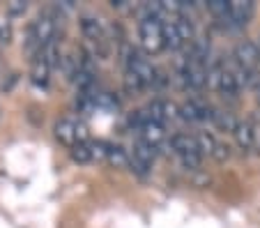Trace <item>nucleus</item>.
I'll list each match as a JSON object with an SVG mask.
<instances>
[{
	"mask_svg": "<svg viewBox=\"0 0 260 228\" xmlns=\"http://www.w3.org/2000/svg\"><path fill=\"white\" fill-rule=\"evenodd\" d=\"M168 145H171L173 154L180 159V164L184 166V169H189V171H198V169H201L203 152H201V148H198L196 136L173 134L171 141H168Z\"/></svg>",
	"mask_w": 260,
	"mask_h": 228,
	"instance_id": "obj_1",
	"label": "nucleus"
},
{
	"mask_svg": "<svg viewBox=\"0 0 260 228\" xmlns=\"http://www.w3.org/2000/svg\"><path fill=\"white\" fill-rule=\"evenodd\" d=\"M138 37H141V46L147 53H161L166 49V40H164V21H141L138 25Z\"/></svg>",
	"mask_w": 260,
	"mask_h": 228,
	"instance_id": "obj_2",
	"label": "nucleus"
},
{
	"mask_svg": "<svg viewBox=\"0 0 260 228\" xmlns=\"http://www.w3.org/2000/svg\"><path fill=\"white\" fill-rule=\"evenodd\" d=\"M212 115H214V109L210 104H205L203 100H196V97L187 100L180 106V118L184 122H205V120L212 122Z\"/></svg>",
	"mask_w": 260,
	"mask_h": 228,
	"instance_id": "obj_3",
	"label": "nucleus"
},
{
	"mask_svg": "<svg viewBox=\"0 0 260 228\" xmlns=\"http://www.w3.org/2000/svg\"><path fill=\"white\" fill-rule=\"evenodd\" d=\"M233 60H235L237 64H242V67H246V70H258L260 53H258L255 42H251V40L237 42L235 49H233Z\"/></svg>",
	"mask_w": 260,
	"mask_h": 228,
	"instance_id": "obj_4",
	"label": "nucleus"
},
{
	"mask_svg": "<svg viewBox=\"0 0 260 228\" xmlns=\"http://www.w3.org/2000/svg\"><path fill=\"white\" fill-rule=\"evenodd\" d=\"M145 111H147V115H150V120H154V122H159V124H166L168 120L180 118V106L171 100H152L147 104Z\"/></svg>",
	"mask_w": 260,
	"mask_h": 228,
	"instance_id": "obj_5",
	"label": "nucleus"
},
{
	"mask_svg": "<svg viewBox=\"0 0 260 228\" xmlns=\"http://www.w3.org/2000/svg\"><path fill=\"white\" fill-rule=\"evenodd\" d=\"M233 139H235V145H237V150H240L242 154H251L255 150L253 122H251V120L240 122V124H237V129H235V134H233Z\"/></svg>",
	"mask_w": 260,
	"mask_h": 228,
	"instance_id": "obj_6",
	"label": "nucleus"
},
{
	"mask_svg": "<svg viewBox=\"0 0 260 228\" xmlns=\"http://www.w3.org/2000/svg\"><path fill=\"white\" fill-rule=\"evenodd\" d=\"M30 32L35 35V40H37V44H40V46L53 42V35H55V21H53V16H51V14L40 16V19L30 25Z\"/></svg>",
	"mask_w": 260,
	"mask_h": 228,
	"instance_id": "obj_7",
	"label": "nucleus"
},
{
	"mask_svg": "<svg viewBox=\"0 0 260 228\" xmlns=\"http://www.w3.org/2000/svg\"><path fill=\"white\" fill-rule=\"evenodd\" d=\"M255 5L251 0H231V25H246L251 19H253Z\"/></svg>",
	"mask_w": 260,
	"mask_h": 228,
	"instance_id": "obj_8",
	"label": "nucleus"
},
{
	"mask_svg": "<svg viewBox=\"0 0 260 228\" xmlns=\"http://www.w3.org/2000/svg\"><path fill=\"white\" fill-rule=\"evenodd\" d=\"M138 141H145V143L159 148V145L166 141V129H164V124L154 122V120H147V122L143 124V129L138 132Z\"/></svg>",
	"mask_w": 260,
	"mask_h": 228,
	"instance_id": "obj_9",
	"label": "nucleus"
},
{
	"mask_svg": "<svg viewBox=\"0 0 260 228\" xmlns=\"http://www.w3.org/2000/svg\"><path fill=\"white\" fill-rule=\"evenodd\" d=\"M81 30H83V35L88 37L92 44H99V42H106V35H104V28L99 23L97 16L92 14H83L81 16Z\"/></svg>",
	"mask_w": 260,
	"mask_h": 228,
	"instance_id": "obj_10",
	"label": "nucleus"
},
{
	"mask_svg": "<svg viewBox=\"0 0 260 228\" xmlns=\"http://www.w3.org/2000/svg\"><path fill=\"white\" fill-rule=\"evenodd\" d=\"M216 92H221L223 97H228V100H237L242 92L240 83H237L235 74L231 72V67L226 64V70H223V74H221V81H219V88H216Z\"/></svg>",
	"mask_w": 260,
	"mask_h": 228,
	"instance_id": "obj_11",
	"label": "nucleus"
},
{
	"mask_svg": "<svg viewBox=\"0 0 260 228\" xmlns=\"http://www.w3.org/2000/svg\"><path fill=\"white\" fill-rule=\"evenodd\" d=\"M55 139L64 145H76V120L64 118L55 124Z\"/></svg>",
	"mask_w": 260,
	"mask_h": 228,
	"instance_id": "obj_12",
	"label": "nucleus"
},
{
	"mask_svg": "<svg viewBox=\"0 0 260 228\" xmlns=\"http://www.w3.org/2000/svg\"><path fill=\"white\" fill-rule=\"evenodd\" d=\"M212 122L216 124V129H219V132H226V134H235V129H237V124H240V120H237L235 115L231 113V111L214 109Z\"/></svg>",
	"mask_w": 260,
	"mask_h": 228,
	"instance_id": "obj_13",
	"label": "nucleus"
},
{
	"mask_svg": "<svg viewBox=\"0 0 260 228\" xmlns=\"http://www.w3.org/2000/svg\"><path fill=\"white\" fill-rule=\"evenodd\" d=\"M157 154H159V148H154V145L145 143V141H136V143H134V152H132V157H134V159H138V161H143V164L152 166V164H154V159H157Z\"/></svg>",
	"mask_w": 260,
	"mask_h": 228,
	"instance_id": "obj_14",
	"label": "nucleus"
},
{
	"mask_svg": "<svg viewBox=\"0 0 260 228\" xmlns=\"http://www.w3.org/2000/svg\"><path fill=\"white\" fill-rule=\"evenodd\" d=\"M37 60H42L44 64H49L51 70H53V67H60V62H62V55H60V49H58V44H55V40L42 46L40 53H37Z\"/></svg>",
	"mask_w": 260,
	"mask_h": 228,
	"instance_id": "obj_15",
	"label": "nucleus"
},
{
	"mask_svg": "<svg viewBox=\"0 0 260 228\" xmlns=\"http://www.w3.org/2000/svg\"><path fill=\"white\" fill-rule=\"evenodd\" d=\"M164 40H166V49L171 51H177L184 46V40L180 37V32H177V25L173 19L164 21Z\"/></svg>",
	"mask_w": 260,
	"mask_h": 228,
	"instance_id": "obj_16",
	"label": "nucleus"
},
{
	"mask_svg": "<svg viewBox=\"0 0 260 228\" xmlns=\"http://www.w3.org/2000/svg\"><path fill=\"white\" fill-rule=\"evenodd\" d=\"M173 21H175L177 32H180V37L184 40V44H191V42L196 40V30H193L191 19H189L187 14H180V16H175Z\"/></svg>",
	"mask_w": 260,
	"mask_h": 228,
	"instance_id": "obj_17",
	"label": "nucleus"
},
{
	"mask_svg": "<svg viewBox=\"0 0 260 228\" xmlns=\"http://www.w3.org/2000/svg\"><path fill=\"white\" fill-rule=\"evenodd\" d=\"M129 154L124 148H120V145H108V157L106 161L111 166H115V169H124V166H129Z\"/></svg>",
	"mask_w": 260,
	"mask_h": 228,
	"instance_id": "obj_18",
	"label": "nucleus"
},
{
	"mask_svg": "<svg viewBox=\"0 0 260 228\" xmlns=\"http://www.w3.org/2000/svg\"><path fill=\"white\" fill-rule=\"evenodd\" d=\"M207 10H210L216 19L231 23V0H207Z\"/></svg>",
	"mask_w": 260,
	"mask_h": 228,
	"instance_id": "obj_19",
	"label": "nucleus"
},
{
	"mask_svg": "<svg viewBox=\"0 0 260 228\" xmlns=\"http://www.w3.org/2000/svg\"><path fill=\"white\" fill-rule=\"evenodd\" d=\"M196 141H198V148H201V152H203V157H212L214 154V150H216V136L214 134H210V132H201V134L196 136Z\"/></svg>",
	"mask_w": 260,
	"mask_h": 228,
	"instance_id": "obj_20",
	"label": "nucleus"
},
{
	"mask_svg": "<svg viewBox=\"0 0 260 228\" xmlns=\"http://www.w3.org/2000/svg\"><path fill=\"white\" fill-rule=\"evenodd\" d=\"M49 72H51L49 64H44L42 60H35L32 62V83L35 85H46L49 83Z\"/></svg>",
	"mask_w": 260,
	"mask_h": 228,
	"instance_id": "obj_21",
	"label": "nucleus"
},
{
	"mask_svg": "<svg viewBox=\"0 0 260 228\" xmlns=\"http://www.w3.org/2000/svg\"><path fill=\"white\" fill-rule=\"evenodd\" d=\"M72 157H74V161H79V164H88V161H92L90 143H76L72 148Z\"/></svg>",
	"mask_w": 260,
	"mask_h": 228,
	"instance_id": "obj_22",
	"label": "nucleus"
},
{
	"mask_svg": "<svg viewBox=\"0 0 260 228\" xmlns=\"http://www.w3.org/2000/svg\"><path fill=\"white\" fill-rule=\"evenodd\" d=\"M124 88H127V92L138 94V92H143V90H147V85L143 83V81L138 79L136 74H132V72H127V74H124Z\"/></svg>",
	"mask_w": 260,
	"mask_h": 228,
	"instance_id": "obj_23",
	"label": "nucleus"
},
{
	"mask_svg": "<svg viewBox=\"0 0 260 228\" xmlns=\"http://www.w3.org/2000/svg\"><path fill=\"white\" fill-rule=\"evenodd\" d=\"M90 152H92V159H106L108 143H104V141H92V143H90Z\"/></svg>",
	"mask_w": 260,
	"mask_h": 228,
	"instance_id": "obj_24",
	"label": "nucleus"
},
{
	"mask_svg": "<svg viewBox=\"0 0 260 228\" xmlns=\"http://www.w3.org/2000/svg\"><path fill=\"white\" fill-rule=\"evenodd\" d=\"M129 166H132V171L136 175H141V178H145V175H150V171H152V166H147L143 164V161H138V159H129Z\"/></svg>",
	"mask_w": 260,
	"mask_h": 228,
	"instance_id": "obj_25",
	"label": "nucleus"
},
{
	"mask_svg": "<svg viewBox=\"0 0 260 228\" xmlns=\"http://www.w3.org/2000/svg\"><path fill=\"white\" fill-rule=\"evenodd\" d=\"M212 159H216V161H228V159H231V148L219 141V143H216L214 154H212Z\"/></svg>",
	"mask_w": 260,
	"mask_h": 228,
	"instance_id": "obj_26",
	"label": "nucleus"
},
{
	"mask_svg": "<svg viewBox=\"0 0 260 228\" xmlns=\"http://www.w3.org/2000/svg\"><path fill=\"white\" fill-rule=\"evenodd\" d=\"M25 3L23 0H10V3H7V12H10L12 16H19V14H23L25 12Z\"/></svg>",
	"mask_w": 260,
	"mask_h": 228,
	"instance_id": "obj_27",
	"label": "nucleus"
},
{
	"mask_svg": "<svg viewBox=\"0 0 260 228\" xmlns=\"http://www.w3.org/2000/svg\"><path fill=\"white\" fill-rule=\"evenodd\" d=\"M76 143H90L88 141V127L83 122H76Z\"/></svg>",
	"mask_w": 260,
	"mask_h": 228,
	"instance_id": "obj_28",
	"label": "nucleus"
},
{
	"mask_svg": "<svg viewBox=\"0 0 260 228\" xmlns=\"http://www.w3.org/2000/svg\"><path fill=\"white\" fill-rule=\"evenodd\" d=\"M253 132H255V152L260 154V120L253 122Z\"/></svg>",
	"mask_w": 260,
	"mask_h": 228,
	"instance_id": "obj_29",
	"label": "nucleus"
},
{
	"mask_svg": "<svg viewBox=\"0 0 260 228\" xmlns=\"http://www.w3.org/2000/svg\"><path fill=\"white\" fill-rule=\"evenodd\" d=\"M255 104H258V115H260V88L255 90Z\"/></svg>",
	"mask_w": 260,
	"mask_h": 228,
	"instance_id": "obj_30",
	"label": "nucleus"
},
{
	"mask_svg": "<svg viewBox=\"0 0 260 228\" xmlns=\"http://www.w3.org/2000/svg\"><path fill=\"white\" fill-rule=\"evenodd\" d=\"M255 46H258V53H260V37H258V42H255Z\"/></svg>",
	"mask_w": 260,
	"mask_h": 228,
	"instance_id": "obj_31",
	"label": "nucleus"
},
{
	"mask_svg": "<svg viewBox=\"0 0 260 228\" xmlns=\"http://www.w3.org/2000/svg\"><path fill=\"white\" fill-rule=\"evenodd\" d=\"M0 44H3V37H0Z\"/></svg>",
	"mask_w": 260,
	"mask_h": 228,
	"instance_id": "obj_32",
	"label": "nucleus"
}]
</instances>
